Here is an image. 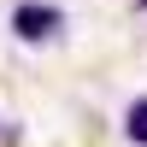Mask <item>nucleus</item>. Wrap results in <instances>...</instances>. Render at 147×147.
I'll return each mask as SVG.
<instances>
[{
  "instance_id": "f257e3e1",
  "label": "nucleus",
  "mask_w": 147,
  "mask_h": 147,
  "mask_svg": "<svg viewBox=\"0 0 147 147\" xmlns=\"http://www.w3.org/2000/svg\"><path fill=\"white\" fill-rule=\"evenodd\" d=\"M59 24H65V12L47 6V0L12 6V35H18V41H47V35H59Z\"/></svg>"
},
{
  "instance_id": "f03ea898",
  "label": "nucleus",
  "mask_w": 147,
  "mask_h": 147,
  "mask_svg": "<svg viewBox=\"0 0 147 147\" xmlns=\"http://www.w3.org/2000/svg\"><path fill=\"white\" fill-rule=\"evenodd\" d=\"M124 136L136 141V147H147V94H141V100H129V112H124Z\"/></svg>"
},
{
  "instance_id": "7ed1b4c3",
  "label": "nucleus",
  "mask_w": 147,
  "mask_h": 147,
  "mask_svg": "<svg viewBox=\"0 0 147 147\" xmlns=\"http://www.w3.org/2000/svg\"><path fill=\"white\" fill-rule=\"evenodd\" d=\"M141 12H147V0H141Z\"/></svg>"
}]
</instances>
